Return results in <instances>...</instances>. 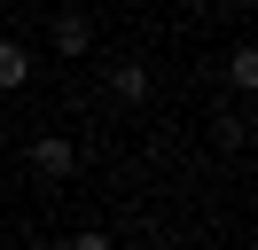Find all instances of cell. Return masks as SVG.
<instances>
[{"instance_id":"cell-6","label":"cell","mask_w":258,"mask_h":250,"mask_svg":"<svg viewBox=\"0 0 258 250\" xmlns=\"http://www.w3.org/2000/svg\"><path fill=\"white\" fill-rule=\"evenodd\" d=\"M71 250H117V242H110L102 227H86V234H71Z\"/></svg>"},{"instance_id":"cell-5","label":"cell","mask_w":258,"mask_h":250,"mask_svg":"<svg viewBox=\"0 0 258 250\" xmlns=\"http://www.w3.org/2000/svg\"><path fill=\"white\" fill-rule=\"evenodd\" d=\"M227 86H235V94L258 86V47H235V55H227Z\"/></svg>"},{"instance_id":"cell-2","label":"cell","mask_w":258,"mask_h":250,"mask_svg":"<svg viewBox=\"0 0 258 250\" xmlns=\"http://www.w3.org/2000/svg\"><path fill=\"white\" fill-rule=\"evenodd\" d=\"M110 94H117V102H149V62H117V71H110Z\"/></svg>"},{"instance_id":"cell-3","label":"cell","mask_w":258,"mask_h":250,"mask_svg":"<svg viewBox=\"0 0 258 250\" xmlns=\"http://www.w3.org/2000/svg\"><path fill=\"white\" fill-rule=\"evenodd\" d=\"M24 78H32V55H24L16 39H0V94H16Z\"/></svg>"},{"instance_id":"cell-4","label":"cell","mask_w":258,"mask_h":250,"mask_svg":"<svg viewBox=\"0 0 258 250\" xmlns=\"http://www.w3.org/2000/svg\"><path fill=\"white\" fill-rule=\"evenodd\" d=\"M55 47H63V55H86V47H94V24H86V16H55Z\"/></svg>"},{"instance_id":"cell-1","label":"cell","mask_w":258,"mask_h":250,"mask_svg":"<svg viewBox=\"0 0 258 250\" xmlns=\"http://www.w3.org/2000/svg\"><path fill=\"white\" fill-rule=\"evenodd\" d=\"M24 156H32V172H39V180H71V164H79V149H71L63 133H39Z\"/></svg>"}]
</instances>
